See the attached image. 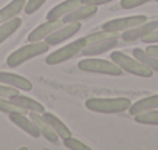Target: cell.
<instances>
[{"label":"cell","instance_id":"obj_1","mask_svg":"<svg viewBox=\"0 0 158 150\" xmlns=\"http://www.w3.org/2000/svg\"><path fill=\"white\" fill-rule=\"evenodd\" d=\"M130 99L127 98H90L85 101V108L102 115H116L129 110Z\"/></svg>","mask_w":158,"mask_h":150},{"label":"cell","instance_id":"obj_2","mask_svg":"<svg viewBox=\"0 0 158 150\" xmlns=\"http://www.w3.org/2000/svg\"><path fill=\"white\" fill-rule=\"evenodd\" d=\"M48 50H50V45L45 40L30 42L28 45H23V47L17 48L16 51H13L8 56V59H6V65L10 68H17L22 63H25L27 60H31L36 56H40V54L48 53Z\"/></svg>","mask_w":158,"mask_h":150},{"label":"cell","instance_id":"obj_3","mask_svg":"<svg viewBox=\"0 0 158 150\" xmlns=\"http://www.w3.org/2000/svg\"><path fill=\"white\" fill-rule=\"evenodd\" d=\"M110 59L123 71H126L129 74H133V76H138V78H152V74H153V71L149 67H146L138 59H135L132 56H127V54H124L121 51H112Z\"/></svg>","mask_w":158,"mask_h":150},{"label":"cell","instance_id":"obj_4","mask_svg":"<svg viewBox=\"0 0 158 150\" xmlns=\"http://www.w3.org/2000/svg\"><path fill=\"white\" fill-rule=\"evenodd\" d=\"M77 68L85 73H95V74H107V76H121L124 73L112 59H96V57H85L77 62Z\"/></svg>","mask_w":158,"mask_h":150},{"label":"cell","instance_id":"obj_5","mask_svg":"<svg viewBox=\"0 0 158 150\" xmlns=\"http://www.w3.org/2000/svg\"><path fill=\"white\" fill-rule=\"evenodd\" d=\"M81 50H82V43H81V40L77 39V40H74V42H71V43H67V45H64L62 48H59V50L50 53V54L45 57V63H47V65H59V63L67 62V60H70L71 57L77 56L79 53H81Z\"/></svg>","mask_w":158,"mask_h":150},{"label":"cell","instance_id":"obj_6","mask_svg":"<svg viewBox=\"0 0 158 150\" xmlns=\"http://www.w3.org/2000/svg\"><path fill=\"white\" fill-rule=\"evenodd\" d=\"M147 20V17L144 14H138V16H129V17H119V19H112L106 23H102L101 30L104 31H115V33H123L127 31L136 25H141Z\"/></svg>","mask_w":158,"mask_h":150},{"label":"cell","instance_id":"obj_7","mask_svg":"<svg viewBox=\"0 0 158 150\" xmlns=\"http://www.w3.org/2000/svg\"><path fill=\"white\" fill-rule=\"evenodd\" d=\"M81 31V22H68V23H64L62 26H59L56 31H53L47 39L45 42L51 47V45H59L68 39H71L74 34H77Z\"/></svg>","mask_w":158,"mask_h":150},{"label":"cell","instance_id":"obj_8","mask_svg":"<svg viewBox=\"0 0 158 150\" xmlns=\"http://www.w3.org/2000/svg\"><path fill=\"white\" fill-rule=\"evenodd\" d=\"M156 28H158V20H146L141 25H136V26H133L127 31H123L121 39L124 42H135L138 39H143L146 34H149L150 31H153Z\"/></svg>","mask_w":158,"mask_h":150},{"label":"cell","instance_id":"obj_9","mask_svg":"<svg viewBox=\"0 0 158 150\" xmlns=\"http://www.w3.org/2000/svg\"><path fill=\"white\" fill-rule=\"evenodd\" d=\"M0 84H5L8 87H13L16 90H22V91H31L33 90V84L16 73H10V71H0Z\"/></svg>","mask_w":158,"mask_h":150},{"label":"cell","instance_id":"obj_10","mask_svg":"<svg viewBox=\"0 0 158 150\" xmlns=\"http://www.w3.org/2000/svg\"><path fill=\"white\" fill-rule=\"evenodd\" d=\"M10 121L13 124H16L19 128H22L27 135H30L31 138H39L40 136V132L39 128L36 127V124L33 122V119L28 116V113H10Z\"/></svg>","mask_w":158,"mask_h":150},{"label":"cell","instance_id":"obj_11","mask_svg":"<svg viewBox=\"0 0 158 150\" xmlns=\"http://www.w3.org/2000/svg\"><path fill=\"white\" fill-rule=\"evenodd\" d=\"M31 119H33V122L36 124V127L39 128V132H40V136H44L48 142H51V144H59V136H57V133L50 127V124L44 119V116H42V113H36V111H30V115H28Z\"/></svg>","mask_w":158,"mask_h":150},{"label":"cell","instance_id":"obj_12","mask_svg":"<svg viewBox=\"0 0 158 150\" xmlns=\"http://www.w3.org/2000/svg\"><path fill=\"white\" fill-rule=\"evenodd\" d=\"M64 22L62 20H47L45 23L36 26L30 34H28V42H39V40H45L53 31H56L59 26H62Z\"/></svg>","mask_w":158,"mask_h":150},{"label":"cell","instance_id":"obj_13","mask_svg":"<svg viewBox=\"0 0 158 150\" xmlns=\"http://www.w3.org/2000/svg\"><path fill=\"white\" fill-rule=\"evenodd\" d=\"M81 5H82L81 0H65L62 3H57L47 13V20H62L67 14H70L73 10H76Z\"/></svg>","mask_w":158,"mask_h":150},{"label":"cell","instance_id":"obj_14","mask_svg":"<svg viewBox=\"0 0 158 150\" xmlns=\"http://www.w3.org/2000/svg\"><path fill=\"white\" fill-rule=\"evenodd\" d=\"M96 13H98V6L82 3L81 6H77L76 10H73L70 14H67V16L62 19V22H64V23H68V22H82V20H89V19H92Z\"/></svg>","mask_w":158,"mask_h":150},{"label":"cell","instance_id":"obj_15","mask_svg":"<svg viewBox=\"0 0 158 150\" xmlns=\"http://www.w3.org/2000/svg\"><path fill=\"white\" fill-rule=\"evenodd\" d=\"M118 45V39H107V40H102V42H96V43H92V45H87L81 50V56H85V57H92V56H101L102 53H107V51H112L115 47Z\"/></svg>","mask_w":158,"mask_h":150},{"label":"cell","instance_id":"obj_16","mask_svg":"<svg viewBox=\"0 0 158 150\" xmlns=\"http://www.w3.org/2000/svg\"><path fill=\"white\" fill-rule=\"evenodd\" d=\"M158 108V95H152V96H146L133 104H130L129 107V113L132 116L138 115V113H144V111H149V110H155Z\"/></svg>","mask_w":158,"mask_h":150},{"label":"cell","instance_id":"obj_17","mask_svg":"<svg viewBox=\"0 0 158 150\" xmlns=\"http://www.w3.org/2000/svg\"><path fill=\"white\" fill-rule=\"evenodd\" d=\"M10 99H11L14 104L20 105L22 108H25L28 113H30V111H36V113H44V111H45V107H44L40 102H37L36 99L28 98V96H25V95L16 93V95H13Z\"/></svg>","mask_w":158,"mask_h":150},{"label":"cell","instance_id":"obj_18","mask_svg":"<svg viewBox=\"0 0 158 150\" xmlns=\"http://www.w3.org/2000/svg\"><path fill=\"white\" fill-rule=\"evenodd\" d=\"M25 3H27V0H11L8 5L0 8V23L6 22V20H10L13 17H17L23 11Z\"/></svg>","mask_w":158,"mask_h":150},{"label":"cell","instance_id":"obj_19","mask_svg":"<svg viewBox=\"0 0 158 150\" xmlns=\"http://www.w3.org/2000/svg\"><path fill=\"white\" fill-rule=\"evenodd\" d=\"M42 116H44V119L50 124V127L57 133V136H59L60 139H67V138L71 136V130H70L57 116H54L53 113H48V111H44Z\"/></svg>","mask_w":158,"mask_h":150},{"label":"cell","instance_id":"obj_20","mask_svg":"<svg viewBox=\"0 0 158 150\" xmlns=\"http://www.w3.org/2000/svg\"><path fill=\"white\" fill-rule=\"evenodd\" d=\"M119 37H121L119 33L101 30V31H95V33H92V34H89V36H85L82 39H79V40H81L82 48H84V47L92 45V43H96V42H102V40H107V39H119Z\"/></svg>","mask_w":158,"mask_h":150},{"label":"cell","instance_id":"obj_21","mask_svg":"<svg viewBox=\"0 0 158 150\" xmlns=\"http://www.w3.org/2000/svg\"><path fill=\"white\" fill-rule=\"evenodd\" d=\"M22 25V19L19 17H13L6 22H2L0 23V45H2L6 39H10Z\"/></svg>","mask_w":158,"mask_h":150},{"label":"cell","instance_id":"obj_22","mask_svg":"<svg viewBox=\"0 0 158 150\" xmlns=\"http://www.w3.org/2000/svg\"><path fill=\"white\" fill-rule=\"evenodd\" d=\"M132 54H133L135 59H138L141 63H144L146 67H149L152 71L158 73V59L153 57V56H150L146 50H143V48H133Z\"/></svg>","mask_w":158,"mask_h":150},{"label":"cell","instance_id":"obj_23","mask_svg":"<svg viewBox=\"0 0 158 150\" xmlns=\"http://www.w3.org/2000/svg\"><path fill=\"white\" fill-rule=\"evenodd\" d=\"M135 121L138 124H144V125H158V108L155 110H149L144 113H138L133 116Z\"/></svg>","mask_w":158,"mask_h":150},{"label":"cell","instance_id":"obj_24","mask_svg":"<svg viewBox=\"0 0 158 150\" xmlns=\"http://www.w3.org/2000/svg\"><path fill=\"white\" fill-rule=\"evenodd\" d=\"M0 111L3 113H28L25 108H22L20 105L14 104L10 98H0Z\"/></svg>","mask_w":158,"mask_h":150},{"label":"cell","instance_id":"obj_25","mask_svg":"<svg viewBox=\"0 0 158 150\" xmlns=\"http://www.w3.org/2000/svg\"><path fill=\"white\" fill-rule=\"evenodd\" d=\"M62 142H64V145H65L67 148H70V150H90V145H87L85 142L79 141V139H76V138H73V136H70V138H67V139H62Z\"/></svg>","mask_w":158,"mask_h":150},{"label":"cell","instance_id":"obj_26","mask_svg":"<svg viewBox=\"0 0 158 150\" xmlns=\"http://www.w3.org/2000/svg\"><path fill=\"white\" fill-rule=\"evenodd\" d=\"M45 2H47V0H27L25 8H23L25 14H28V16L34 14L37 10H40V8H42V5H44Z\"/></svg>","mask_w":158,"mask_h":150},{"label":"cell","instance_id":"obj_27","mask_svg":"<svg viewBox=\"0 0 158 150\" xmlns=\"http://www.w3.org/2000/svg\"><path fill=\"white\" fill-rule=\"evenodd\" d=\"M149 2H152V0H121L119 6L123 10H133V8H138V6L146 5Z\"/></svg>","mask_w":158,"mask_h":150},{"label":"cell","instance_id":"obj_28","mask_svg":"<svg viewBox=\"0 0 158 150\" xmlns=\"http://www.w3.org/2000/svg\"><path fill=\"white\" fill-rule=\"evenodd\" d=\"M17 90L13 87H8L5 84H0V98H11L13 95H16Z\"/></svg>","mask_w":158,"mask_h":150},{"label":"cell","instance_id":"obj_29","mask_svg":"<svg viewBox=\"0 0 158 150\" xmlns=\"http://www.w3.org/2000/svg\"><path fill=\"white\" fill-rule=\"evenodd\" d=\"M144 43H158V28L150 31L149 34H146L143 39H141Z\"/></svg>","mask_w":158,"mask_h":150},{"label":"cell","instance_id":"obj_30","mask_svg":"<svg viewBox=\"0 0 158 150\" xmlns=\"http://www.w3.org/2000/svg\"><path fill=\"white\" fill-rule=\"evenodd\" d=\"M82 3H87V5H93V6H101V5H106V3H110L113 0H81Z\"/></svg>","mask_w":158,"mask_h":150},{"label":"cell","instance_id":"obj_31","mask_svg":"<svg viewBox=\"0 0 158 150\" xmlns=\"http://www.w3.org/2000/svg\"><path fill=\"white\" fill-rule=\"evenodd\" d=\"M146 51H147L150 56H153V57L158 59V45H152V43H150V45L146 48Z\"/></svg>","mask_w":158,"mask_h":150},{"label":"cell","instance_id":"obj_32","mask_svg":"<svg viewBox=\"0 0 158 150\" xmlns=\"http://www.w3.org/2000/svg\"><path fill=\"white\" fill-rule=\"evenodd\" d=\"M155 2H158V0H155Z\"/></svg>","mask_w":158,"mask_h":150}]
</instances>
